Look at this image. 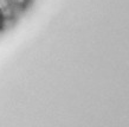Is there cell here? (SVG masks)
<instances>
[{
    "label": "cell",
    "instance_id": "cell-1",
    "mask_svg": "<svg viewBox=\"0 0 129 127\" xmlns=\"http://www.w3.org/2000/svg\"><path fill=\"white\" fill-rule=\"evenodd\" d=\"M10 1L16 7L17 11H21V10H25V8L27 7L32 0H10Z\"/></svg>",
    "mask_w": 129,
    "mask_h": 127
},
{
    "label": "cell",
    "instance_id": "cell-2",
    "mask_svg": "<svg viewBox=\"0 0 129 127\" xmlns=\"http://www.w3.org/2000/svg\"><path fill=\"white\" fill-rule=\"evenodd\" d=\"M6 19H5V17L3 16V13L0 12V31H3L4 30V28L6 26Z\"/></svg>",
    "mask_w": 129,
    "mask_h": 127
}]
</instances>
